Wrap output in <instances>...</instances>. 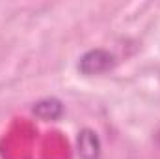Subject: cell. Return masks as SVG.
Wrapping results in <instances>:
<instances>
[{"instance_id":"cell-1","label":"cell","mask_w":160,"mask_h":159,"mask_svg":"<svg viewBox=\"0 0 160 159\" xmlns=\"http://www.w3.org/2000/svg\"><path fill=\"white\" fill-rule=\"evenodd\" d=\"M116 66V58L112 52L104 49H91L82 54L78 60V71L82 75H99L106 73Z\"/></svg>"},{"instance_id":"cell-2","label":"cell","mask_w":160,"mask_h":159,"mask_svg":"<svg viewBox=\"0 0 160 159\" xmlns=\"http://www.w3.org/2000/svg\"><path fill=\"white\" fill-rule=\"evenodd\" d=\"M77 148H78L80 159H99L101 157V140L97 133L89 127H84L78 133L77 139Z\"/></svg>"},{"instance_id":"cell-3","label":"cell","mask_w":160,"mask_h":159,"mask_svg":"<svg viewBox=\"0 0 160 159\" xmlns=\"http://www.w3.org/2000/svg\"><path fill=\"white\" fill-rule=\"evenodd\" d=\"M32 114H36L38 118L47 120V122H54L63 116V103L58 97H45L39 99L38 103H34L32 107Z\"/></svg>"}]
</instances>
